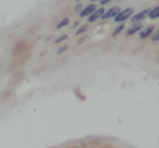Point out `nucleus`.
<instances>
[{
    "instance_id": "f257e3e1",
    "label": "nucleus",
    "mask_w": 159,
    "mask_h": 148,
    "mask_svg": "<svg viewBox=\"0 0 159 148\" xmlns=\"http://www.w3.org/2000/svg\"><path fill=\"white\" fill-rule=\"evenodd\" d=\"M134 13V9L133 8H127L125 10L120 11L117 15L115 16V22H124L126 21L127 19H129L132 14Z\"/></svg>"
},
{
    "instance_id": "f03ea898",
    "label": "nucleus",
    "mask_w": 159,
    "mask_h": 148,
    "mask_svg": "<svg viewBox=\"0 0 159 148\" xmlns=\"http://www.w3.org/2000/svg\"><path fill=\"white\" fill-rule=\"evenodd\" d=\"M119 12H120L119 7H113V8H111L109 10H107L106 12H104V14L101 16V19L107 20V19H111V17H115Z\"/></svg>"
},
{
    "instance_id": "7ed1b4c3",
    "label": "nucleus",
    "mask_w": 159,
    "mask_h": 148,
    "mask_svg": "<svg viewBox=\"0 0 159 148\" xmlns=\"http://www.w3.org/2000/svg\"><path fill=\"white\" fill-rule=\"evenodd\" d=\"M149 10H151V9H145L144 11H141V12L138 13V14H134L133 16L131 17V22L134 24V23H139L140 21L144 20V17L146 16L147 14H148Z\"/></svg>"
},
{
    "instance_id": "20e7f679",
    "label": "nucleus",
    "mask_w": 159,
    "mask_h": 148,
    "mask_svg": "<svg viewBox=\"0 0 159 148\" xmlns=\"http://www.w3.org/2000/svg\"><path fill=\"white\" fill-rule=\"evenodd\" d=\"M96 10V6L95 4H89V6H87L86 8H84L81 10V12H80V16L81 17H84V16H88V15H91L93 12Z\"/></svg>"
},
{
    "instance_id": "39448f33",
    "label": "nucleus",
    "mask_w": 159,
    "mask_h": 148,
    "mask_svg": "<svg viewBox=\"0 0 159 148\" xmlns=\"http://www.w3.org/2000/svg\"><path fill=\"white\" fill-rule=\"evenodd\" d=\"M105 10L103 8H100V9H96L94 12L92 13L91 15H89V19H88V22L89 23H92V22H95L98 17H101L103 14H104Z\"/></svg>"
},
{
    "instance_id": "423d86ee",
    "label": "nucleus",
    "mask_w": 159,
    "mask_h": 148,
    "mask_svg": "<svg viewBox=\"0 0 159 148\" xmlns=\"http://www.w3.org/2000/svg\"><path fill=\"white\" fill-rule=\"evenodd\" d=\"M142 27H143L142 23H134V24H133V26H132V27H130L129 29L127 30L126 36H132L133 34H135L136 31L140 30Z\"/></svg>"
},
{
    "instance_id": "0eeeda50",
    "label": "nucleus",
    "mask_w": 159,
    "mask_h": 148,
    "mask_svg": "<svg viewBox=\"0 0 159 148\" xmlns=\"http://www.w3.org/2000/svg\"><path fill=\"white\" fill-rule=\"evenodd\" d=\"M153 31H154V26H147L146 28H145L143 31H141V34H140V38L141 39H145V38H147L148 36H151L152 34H153Z\"/></svg>"
},
{
    "instance_id": "6e6552de",
    "label": "nucleus",
    "mask_w": 159,
    "mask_h": 148,
    "mask_svg": "<svg viewBox=\"0 0 159 148\" xmlns=\"http://www.w3.org/2000/svg\"><path fill=\"white\" fill-rule=\"evenodd\" d=\"M148 17L151 20H155V19H158L159 17V6L156 7V8L152 9V10H149L148 12Z\"/></svg>"
},
{
    "instance_id": "1a4fd4ad",
    "label": "nucleus",
    "mask_w": 159,
    "mask_h": 148,
    "mask_svg": "<svg viewBox=\"0 0 159 148\" xmlns=\"http://www.w3.org/2000/svg\"><path fill=\"white\" fill-rule=\"evenodd\" d=\"M68 23H69V19H68V17H65V19H63L59 24H57V29H60V28L64 27V26H67V25H68Z\"/></svg>"
},
{
    "instance_id": "9d476101",
    "label": "nucleus",
    "mask_w": 159,
    "mask_h": 148,
    "mask_svg": "<svg viewBox=\"0 0 159 148\" xmlns=\"http://www.w3.org/2000/svg\"><path fill=\"white\" fill-rule=\"evenodd\" d=\"M124 28H125V24H120V25H118L117 27L115 28V30L113 31V36H114V37H115V36H117L118 34L120 33V31L124 29Z\"/></svg>"
},
{
    "instance_id": "9b49d317",
    "label": "nucleus",
    "mask_w": 159,
    "mask_h": 148,
    "mask_svg": "<svg viewBox=\"0 0 159 148\" xmlns=\"http://www.w3.org/2000/svg\"><path fill=\"white\" fill-rule=\"evenodd\" d=\"M87 29H88V25H87V24H86V25H82L81 27H79L77 29V31H76V35H77V36L81 35V34H84V31H87Z\"/></svg>"
},
{
    "instance_id": "f8f14e48",
    "label": "nucleus",
    "mask_w": 159,
    "mask_h": 148,
    "mask_svg": "<svg viewBox=\"0 0 159 148\" xmlns=\"http://www.w3.org/2000/svg\"><path fill=\"white\" fill-rule=\"evenodd\" d=\"M67 38H68V36H67L66 34H65V35H62V36H60V37L57 38V40H55V43H57V44L61 43L62 41H64V40H66Z\"/></svg>"
},
{
    "instance_id": "ddd939ff",
    "label": "nucleus",
    "mask_w": 159,
    "mask_h": 148,
    "mask_svg": "<svg viewBox=\"0 0 159 148\" xmlns=\"http://www.w3.org/2000/svg\"><path fill=\"white\" fill-rule=\"evenodd\" d=\"M67 48H68V46H67V44H65V46L61 47V48H60L59 50L57 51V54H61V53H63L64 51H66V50H67Z\"/></svg>"
},
{
    "instance_id": "4468645a",
    "label": "nucleus",
    "mask_w": 159,
    "mask_h": 148,
    "mask_svg": "<svg viewBox=\"0 0 159 148\" xmlns=\"http://www.w3.org/2000/svg\"><path fill=\"white\" fill-rule=\"evenodd\" d=\"M152 40H153V41H158L159 40V29L152 36Z\"/></svg>"
},
{
    "instance_id": "2eb2a0df",
    "label": "nucleus",
    "mask_w": 159,
    "mask_h": 148,
    "mask_svg": "<svg viewBox=\"0 0 159 148\" xmlns=\"http://www.w3.org/2000/svg\"><path fill=\"white\" fill-rule=\"evenodd\" d=\"M111 0H100V2H101V4L102 6H104V4H106V3H108V2H111Z\"/></svg>"
},
{
    "instance_id": "dca6fc26",
    "label": "nucleus",
    "mask_w": 159,
    "mask_h": 148,
    "mask_svg": "<svg viewBox=\"0 0 159 148\" xmlns=\"http://www.w3.org/2000/svg\"><path fill=\"white\" fill-rule=\"evenodd\" d=\"M78 25H79V22H75V23L71 25V28H75L76 26H78Z\"/></svg>"
},
{
    "instance_id": "f3484780",
    "label": "nucleus",
    "mask_w": 159,
    "mask_h": 148,
    "mask_svg": "<svg viewBox=\"0 0 159 148\" xmlns=\"http://www.w3.org/2000/svg\"><path fill=\"white\" fill-rule=\"evenodd\" d=\"M52 37H53V36H49V37L47 38V40H46V41H49V40H50V39H51V38H52Z\"/></svg>"
},
{
    "instance_id": "a211bd4d",
    "label": "nucleus",
    "mask_w": 159,
    "mask_h": 148,
    "mask_svg": "<svg viewBox=\"0 0 159 148\" xmlns=\"http://www.w3.org/2000/svg\"><path fill=\"white\" fill-rule=\"evenodd\" d=\"M91 1H98V0H91Z\"/></svg>"
},
{
    "instance_id": "6ab92c4d",
    "label": "nucleus",
    "mask_w": 159,
    "mask_h": 148,
    "mask_svg": "<svg viewBox=\"0 0 159 148\" xmlns=\"http://www.w3.org/2000/svg\"><path fill=\"white\" fill-rule=\"evenodd\" d=\"M76 1H80V0H76Z\"/></svg>"
}]
</instances>
